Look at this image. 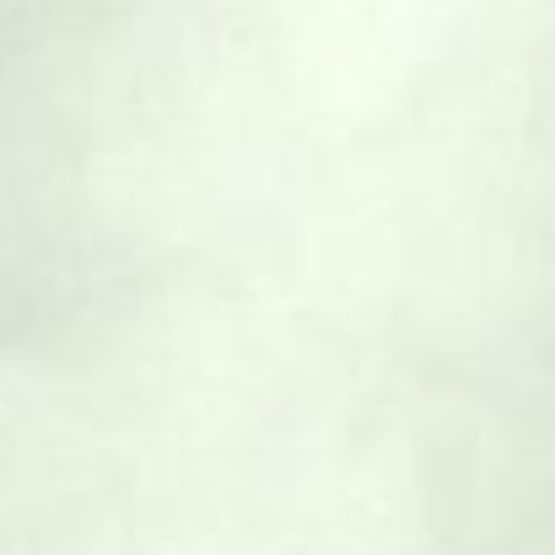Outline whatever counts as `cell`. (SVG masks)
<instances>
[]
</instances>
